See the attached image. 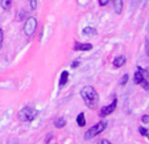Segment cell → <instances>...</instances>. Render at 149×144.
<instances>
[{"label":"cell","instance_id":"1","mask_svg":"<svg viewBox=\"0 0 149 144\" xmlns=\"http://www.w3.org/2000/svg\"><path fill=\"white\" fill-rule=\"evenodd\" d=\"M81 96L88 108H93V110L96 108L99 103V94L93 86H84L81 90Z\"/></svg>","mask_w":149,"mask_h":144},{"label":"cell","instance_id":"20","mask_svg":"<svg viewBox=\"0 0 149 144\" xmlns=\"http://www.w3.org/2000/svg\"><path fill=\"white\" fill-rule=\"evenodd\" d=\"M3 41H4V32H3V29L0 28V48L3 45Z\"/></svg>","mask_w":149,"mask_h":144},{"label":"cell","instance_id":"14","mask_svg":"<svg viewBox=\"0 0 149 144\" xmlns=\"http://www.w3.org/2000/svg\"><path fill=\"white\" fill-rule=\"evenodd\" d=\"M12 1H13V0H1V8H3L4 11H8L12 6Z\"/></svg>","mask_w":149,"mask_h":144},{"label":"cell","instance_id":"21","mask_svg":"<svg viewBox=\"0 0 149 144\" xmlns=\"http://www.w3.org/2000/svg\"><path fill=\"white\" fill-rule=\"evenodd\" d=\"M141 122H143V123H149V115H143L141 116Z\"/></svg>","mask_w":149,"mask_h":144},{"label":"cell","instance_id":"7","mask_svg":"<svg viewBox=\"0 0 149 144\" xmlns=\"http://www.w3.org/2000/svg\"><path fill=\"white\" fill-rule=\"evenodd\" d=\"M125 62H127L125 56H118V57H115V58H113L112 65H113V68H121V66H123Z\"/></svg>","mask_w":149,"mask_h":144},{"label":"cell","instance_id":"10","mask_svg":"<svg viewBox=\"0 0 149 144\" xmlns=\"http://www.w3.org/2000/svg\"><path fill=\"white\" fill-rule=\"evenodd\" d=\"M113 9L116 15H120L123 12V0H113Z\"/></svg>","mask_w":149,"mask_h":144},{"label":"cell","instance_id":"6","mask_svg":"<svg viewBox=\"0 0 149 144\" xmlns=\"http://www.w3.org/2000/svg\"><path fill=\"white\" fill-rule=\"evenodd\" d=\"M91 49H93V44L90 43L84 44V43H78V41L74 43V50L77 52H87V50H91Z\"/></svg>","mask_w":149,"mask_h":144},{"label":"cell","instance_id":"15","mask_svg":"<svg viewBox=\"0 0 149 144\" xmlns=\"http://www.w3.org/2000/svg\"><path fill=\"white\" fill-rule=\"evenodd\" d=\"M128 78H130V75H128V74H124V75L121 77L120 82H119V85H120V86H124L127 82H128Z\"/></svg>","mask_w":149,"mask_h":144},{"label":"cell","instance_id":"19","mask_svg":"<svg viewBox=\"0 0 149 144\" xmlns=\"http://www.w3.org/2000/svg\"><path fill=\"white\" fill-rule=\"evenodd\" d=\"M32 9H37V0H28Z\"/></svg>","mask_w":149,"mask_h":144},{"label":"cell","instance_id":"4","mask_svg":"<svg viewBox=\"0 0 149 144\" xmlns=\"http://www.w3.org/2000/svg\"><path fill=\"white\" fill-rule=\"evenodd\" d=\"M36 29H37V19L34 16L28 17L25 24H24V33H25L28 37H31L34 34Z\"/></svg>","mask_w":149,"mask_h":144},{"label":"cell","instance_id":"17","mask_svg":"<svg viewBox=\"0 0 149 144\" xmlns=\"http://www.w3.org/2000/svg\"><path fill=\"white\" fill-rule=\"evenodd\" d=\"M137 70H140L141 73H143L144 78H146V79L149 78V71H148V70H145V69H143V68H141V66H137Z\"/></svg>","mask_w":149,"mask_h":144},{"label":"cell","instance_id":"22","mask_svg":"<svg viewBox=\"0 0 149 144\" xmlns=\"http://www.w3.org/2000/svg\"><path fill=\"white\" fill-rule=\"evenodd\" d=\"M108 3H110V0H99V6H100V7L107 6Z\"/></svg>","mask_w":149,"mask_h":144},{"label":"cell","instance_id":"11","mask_svg":"<svg viewBox=\"0 0 149 144\" xmlns=\"http://www.w3.org/2000/svg\"><path fill=\"white\" fill-rule=\"evenodd\" d=\"M144 79H146V78H144L143 73H141L140 70H136L135 71V75H133V82H135L136 85H140Z\"/></svg>","mask_w":149,"mask_h":144},{"label":"cell","instance_id":"9","mask_svg":"<svg viewBox=\"0 0 149 144\" xmlns=\"http://www.w3.org/2000/svg\"><path fill=\"white\" fill-rule=\"evenodd\" d=\"M68 81H69V71L63 70L61 73V78H59V87H63L68 83Z\"/></svg>","mask_w":149,"mask_h":144},{"label":"cell","instance_id":"5","mask_svg":"<svg viewBox=\"0 0 149 144\" xmlns=\"http://www.w3.org/2000/svg\"><path fill=\"white\" fill-rule=\"evenodd\" d=\"M116 107H118V99L113 98V101L111 102L108 106H104V107L100 108V111H99V116L100 118H106L107 115H110V114H112L113 111L116 110Z\"/></svg>","mask_w":149,"mask_h":144},{"label":"cell","instance_id":"12","mask_svg":"<svg viewBox=\"0 0 149 144\" xmlns=\"http://www.w3.org/2000/svg\"><path fill=\"white\" fill-rule=\"evenodd\" d=\"M66 126V120H65V118H57L56 120H54V127L56 128H63Z\"/></svg>","mask_w":149,"mask_h":144},{"label":"cell","instance_id":"26","mask_svg":"<svg viewBox=\"0 0 149 144\" xmlns=\"http://www.w3.org/2000/svg\"><path fill=\"white\" fill-rule=\"evenodd\" d=\"M133 1H137V0H133Z\"/></svg>","mask_w":149,"mask_h":144},{"label":"cell","instance_id":"18","mask_svg":"<svg viewBox=\"0 0 149 144\" xmlns=\"http://www.w3.org/2000/svg\"><path fill=\"white\" fill-rule=\"evenodd\" d=\"M140 85L144 87V90H149V82H148V79H144Z\"/></svg>","mask_w":149,"mask_h":144},{"label":"cell","instance_id":"25","mask_svg":"<svg viewBox=\"0 0 149 144\" xmlns=\"http://www.w3.org/2000/svg\"><path fill=\"white\" fill-rule=\"evenodd\" d=\"M78 66H79V61H74V62H71V68L73 69L78 68Z\"/></svg>","mask_w":149,"mask_h":144},{"label":"cell","instance_id":"3","mask_svg":"<svg viewBox=\"0 0 149 144\" xmlns=\"http://www.w3.org/2000/svg\"><path fill=\"white\" fill-rule=\"evenodd\" d=\"M106 128H107V120L98 122V123H96L95 126H93L88 131H86V134H84V139H86V140H90V139L98 136L99 134H102Z\"/></svg>","mask_w":149,"mask_h":144},{"label":"cell","instance_id":"24","mask_svg":"<svg viewBox=\"0 0 149 144\" xmlns=\"http://www.w3.org/2000/svg\"><path fill=\"white\" fill-rule=\"evenodd\" d=\"M98 144H111V141H108L107 139H102V140H99Z\"/></svg>","mask_w":149,"mask_h":144},{"label":"cell","instance_id":"13","mask_svg":"<svg viewBox=\"0 0 149 144\" xmlns=\"http://www.w3.org/2000/svg\"><path fill=\"white\" fill-rule=\"evenodd\" d=\"M77 123L79 127H84L86 126V118H84V113H79L77 116Z\"/></svg>","mask_w":149,"mask_h":144},{"label":"cell","instance_id":"2","mask_svg":"<svg viewBox=\"0 0 149 144\" xmlns=\"http://www.w3.org/2000/svg\"><path fill=\"white\" fill-rule=\"evenodd\" d=\"M37 115H38V110H36L33 107H29V106L23 107L17 113V118L21 122H32L37 118Z\"/></svg>","mask_w":149,"mask_h":144},{"label":"cell","instance_id":"16","mask_svg":"<svg viewBox=\"0 0 149 144\" xmlns=\"http://www.w3.org/2000/svg\"><path fill=\"white\" fill-rule=\"evenodd\" d=\"M139 132H140L143 136H145V138H148V139H149V132H148V130H146V128H144V127H139Z\"/></svg>","mask_w":149,"mask_h":144},{"label":"cell","instance_id":"23","mask_svg":"<svg viewBox=\"0 0 149 144\" xmlns=\"http://www.w3.org/2000/svg\"><path fill=\"white\" fill-rule=\"evenodd\" d=\"M52 138H53V135H52V134H49V135L46 136V139H45V143H46V144H49V143H50Z\"/></svg>","mask_w":149,"mask_h":144},{"label":"cell","instance_id":"8","mask_svg":"<svg viewBox=\"0 0 149 144\" xmlns=\"http://www.w3.org/2000/svg\"><path fill=\"white\" fill-rule=\"evenodd\" d=\"M82 33L87 37H94V36H96L98 31H96L95 28H93V27H86V28L82 29Z\"/></svg>","mask_w":149,"mask_h":144}]
</instances>
